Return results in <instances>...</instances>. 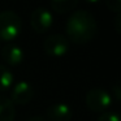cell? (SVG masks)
Segmentation results:
<instances>
[{
    "label": "cell",
    "mask_w": 121,
    "mask_h": 121,
    "mask_svg": "<svg viewBox=\"0 0 121 121\" xmlns=\"http://www.w3.org/2000/svg\"><path fill=\"white\" fill-rule=\"evenodd\" d=\"M22 30L21 17L13 11L0 12V40H11L16 39Z\"/></svg>",
    "instance_id": "obj_2"
},
{
    "label": "cell",
    "mask_w": 121,
    "mask_h": 121,
    "mask_svg": "<svg viewBox=\"0 0 121 121\" xmlns=\"http://www.w3.org/2000/svg\"><path fill=\"white\" fill-rule=\"evenodd\" d=\"M87 3H91V4H96V3H99L100 0H86Z\"/></svg>",
    "instance_id": "obj_17"
},
{
    "label": "cell",
    "mask_w": 121,
    "mask_h": 121,
    "mask_svg": "<svg viewBox=\"0 0 121 121\" xmlns=\"http://www.w3.org/2000/svg\"><path fill=\"white\" fill-rule=\"evenodd\" d=\"M85 102L89 109L94 112H105L112 105V96L107 90L95 87L87 91Z\"/></svg>",
    "instance_id": "obj_3"
},
{
    "label": "cell",
    "mask_w": 121,
    "mask_h": 121,
    "mask_svg": "<svg viewBox=\"0 0 121 121\" xmlns=\"http://www.w3.org/2000/svg\"><path fill=\"white\" fill-rule=\"evenodd\" d=\"M16 116V108L11 99L0 95V121H13Z\"/></svg>",
    "instance_id": "obj_9"
},
{
    "label": "cell",
    "mask_w": 121,
    "mask_h": 121,
    "mask_svg": "<svg viewBox=\"0 0 121 121\" xmlns=\"http://www.w3.org/2000/svg\"><path fill=\"white\" fill-rule=\"evenodd\" d=\"M69 40L65 35L52 34L43 42V50L51 57H63L69 52Z\"/></svg>",
    "instance_id": "obj_4"
},
{
    "label": "cell",
    "mask_w": 121,
    "mask_h": 121,
    "mask_svg": "<svg viewBox=\"0 0 121 121\" xmlns=\"http://www.w3.org/2000/svg\"><path fill=\"white\" fill-rule=\"evenodd\" d=\"M51 8L57 13H68L72 9L76 8L78 0H50Z\"/></svg>",
    "instance_id": "obj_11"
},
{
    "label": "cell",
    "mask_w": 121,
    "mask_h": 121,
    "mask_svg": "<svg viewBox=\"0 0 121 121\" xmlns=\"http://www.w3.org/2000/svg\"><path fill=\"white\" fill-rule=\"evenodd\" d=\"M96 121H120V116L117 112L113 111H105L98 117Z\"/></svg>",
    "instance_id": "obj_12"
},
{
    "label": "cell",
    "mask_w": 121,
    "mask_h": 121,
    "mask_svg": "<svg viewBox=\"0 0 121 121\" xmlns=\"http://www.w3.org/2000/svg\"><path fill=\"white\" fill-rule=\"evenodd\" d=\"M14 83V76L11 69L0 64V91H7Z\"/></svg>",
    "instance_id": "obj_10"
},
{
    "label": "cell",
    "mask_w": 121,
    "mask_h": 121,
    "mask_svg": "<svg viewBox=\"0 0 121 121\" xmlns=\"http://www.w3.org/2000/svg\"><path fill=\"white\" fill-rule=\"evenodd\" d=\"M12 87L13 89L11 91V98L9 99L13 104L24 105V104H27L29 102H31L33 96H34V89H33L30 82L18 81Z\"/></svg>",
    "instance_id": "obj_6"
},
{
    "label": "cell",
    "mask_w": 121,
    "mask_h": 121,
    "mask_svg": "<svg viewBox=\"0 0 121 121\" xmlns=\"http://www.w3.org/2000/svg\"><path fill=\"white\" fill-rule=\"evenodd\" d=\"M115 27H116V31H117V33H120V14H117V16H116Z\"/></svg>",
    "instance_id": "obj_16"
},
{
    "label": "cell",
    "mask_w": 121,
    "mask_h": 121,
    "mask_svg": "<svg viewBox=\"0 0 121 121\" xmlns=\"http://www.w3.org/2000/svg\"><path fill=\"white\" fill-rule=\"evenodd\" d=\"M26 121H47L44 117H42V116H31L30 118H27Z\"/></svg>",
    "instance_id": "obj_15"
},
{
    "label": "cell",
    "mask_w": 121,
    "mask_h": 121,
    "mask_svg": "<svg viewBox=\"0 0 121 121\" xmlns=\"http://www.w3.org/2000/svg\"><path fill=\"white\" fill-rule=\"evenodd\" d=\"M0 48H1V40H0Z\"/></svg>",
    "instance_id": "obj_18"
},
{
    "label": "cell",
    "mask_w": 121,
    "mask_h": 121,
    "mask_svg": "<svg viewBox=\"0 0 121 121\" xmlns=\"http://www.w3.org/2000/svg\"><path fill=\"white\" fill-rule=\"evenodd\" d=\"M68 40L76 44H86L98 33V24L95 17L85 9L76 11L69 16L65 27Z\"/></svg>",
    "instance_id": "obj_1"
},
{
    "label": "cell",
    "mask_w": 121,
    "mask_h": 121,
    "mask_svg": "<svg viewBox=\"0 0 121 121\" xmlns=\"http://www.w3.org/2000/svg\"><path fill=\"white\" fill-rule=\"evenodd\" d=\"M73 112L70 105L66 103H56L46 109V120L47 121H70Z\"/></svg>",
    "instance_id": "obj_7"
},
{
    "label": "cell",
    "mask_w": 121,
    "mask_h": 121,
    "mask_svg": "<svg viewBox=\"0 0 121 121\" xmlns=\"http://www.w3.org/2000/svg\"><path fill=\"white\" fill-rule=\"evenodd\" d=\"M53 24V16L47 8L44 7H39V8L34 9L30 16V25L34 29V31L39 33V34H44L51 29Z\"/></svg>",
    "instance_id": "obj_5"
},
{
    "label": "cell",
    "mask_w": 121,
    "mask_h": 121,
    "mask_svg": "<svg viewBox=\"0 0 121 121\" xmlns=\"http://www.w3.org/2000/svg\"><path fill=\"white\" fill-rule=\"evenodd\" d=\"M111 96H115L117 102L121 100V92H120V85L118 83H115L112 87V92H111Z\"/></svg>",
    "instance_id": "obj_14"
},
{
    "label": "cell",
    "mask_w": 121,
    "mask_h": 121,
    "mask_svg": "<svg viewBox=\"0 0 121 121\" xmlns=\"http://www.w3.org/2000/svg\"><path fill=\"white\" fill-rule=\"evenodd\" d=\"M105 5L115 13H120L121 11V0H105Z\"/></svg>",
    "instance_id": "obj_13"
},
{
    "label": "cell",
    "mask_w": 121,
    "mask_h": 121,
    "mask_svg": "<svg viewBox=\"0 0 121 121\" xmlns=\"http://www.w3.org/2000/svg\"><path fill=\"white\" fill-rule=\"evenodd\" d=\"M1 57L8 65L17 66L24 61L25 59V51L20 46L8 43V44L1 47Z\"/></svg>",
    "instance_id": "obj_8"
}]
</instances>
